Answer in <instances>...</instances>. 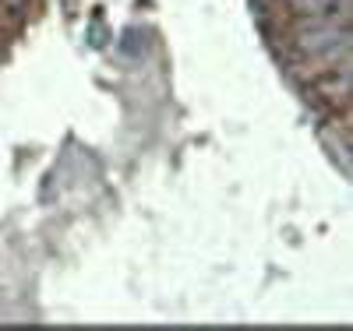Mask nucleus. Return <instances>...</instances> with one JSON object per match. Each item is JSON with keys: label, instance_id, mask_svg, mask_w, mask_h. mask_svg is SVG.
<instances>
[{"label": "nucleus", "instance_id": "f257e3e1", "mask_svg": "<svg viewBox=\"0 0 353 331\" xmlns=\"http://www.w3.org/2000/svg\"><path fill=\"white\" fill-rule=\"evenodd\" d=\"M293 46L307 60H336L350 53V32L325 18H307L297 32H293Z\"/></svg>", "mask_w": 353, "mask_h": 331}, {"label": "nucleus", "instance_id": "f03ea898", "mask_svg": "<svg viewBox=\"0 0 353 331\" xmlns=\"http://www.w3.org/2000/svg\"><path fill=\"white\" fill-rule=\"evenodd\" d=\"M286 8L301 18H325V14H332L336 0H286Z\"/></svg>", "mask_w": 353, "mask_h": 331}, {"label": "nucleus", "instance_id": "7ed1b4c3", "mask_svg": "<svg viewBox=\"0 0 353 331\" xmlns=\"http://www.w3.org/2000/svg\"><path fill=\"white\" fill-rule=\"evenodd\" d=\"M0 4H8V8H18V4H21V0H0Z\"/></svg>", "mask_w": 353, "mask_h": 331}]
</instances>
